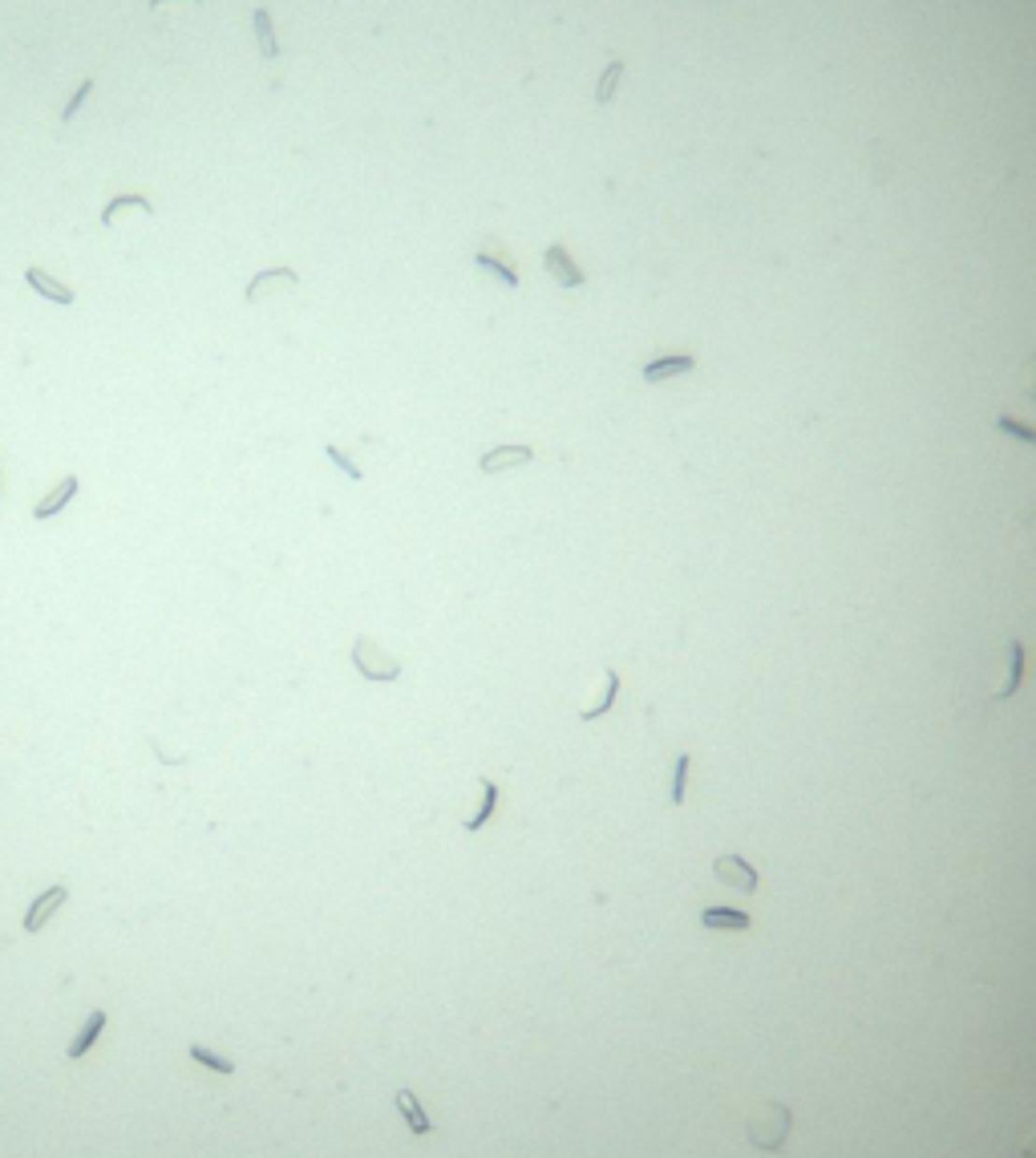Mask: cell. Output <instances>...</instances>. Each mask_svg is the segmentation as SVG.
<instances>
[{
	"instance_id": "1",
	"label": "cell",
	"mask_w": 1036,
	"mask_h": 1158,
	"mask_svg": "<svg viewBox=\"0 0 1036 1158\" xmlns=\"http://www.w3.org/2000/svg\"><path fill=\"white\" fill-rule=\"evenodd\" d=\"M789 1126H794L789 1106L770 1098L745 1118V1138H749V1147H758V1151H782L786 1138H789Z\"/></svg>"
},
{
	"instance_id": "2",
	"label": "cell",
	"mask_w": 1036,
	"mask_h": 1158,
	"mask_svg": "<svg viewBox=\"0 0 1036 1158\" xmlns=\"http://www.w3.org/2000/svg\"><path fill=\"white\" fill-rule=\"evenodd\" d=\"M352 668H357L364 680H397L401 677V661L393 652H385L381 644L369 640V636L352 640Z\"/></svg>"
},
{
	"instance_id": "3",
	"label": "cell",
	"mask_w": 1036,
	"mask_h": 1158,
	"mask_svg": "<svg viewBox=\"0 0 1036 1158\" xmlns=\"http://www.w3.org/2000/svg\"><path fill=\"white\" fill-rule=\"evenodd\" d=\"M713 875H717V883L733 887V892H741V895H753L761 887V875H758V867H753L745 855H717L713 859Z\"/></svg>"
},
{
	"instance_id": "4",
	"label": "cell",
	"mask_w": 1036,
	"mask_h": 1158,
	"mask_svg": "<svg viewBox=\"0 0 1036 1158\" xmlns=\"http://www.w3.org/2000/svg\"><path fill=\"white\" fill-rule=\"evenodd\" d=\"M61 904H69V887H65V883H53L49 892H41V895H36L33 904H29V911H24V920H21V928L29 932V936H36V932H41L45 923L61 911Z\"/></svg>"
},
{
	"instance_id": "5",
	"label": "cell",
	"mask_w": 1036,
	"mask_h": 1158,
	"mask_svg": "<svg viewBox=\"0 0 1036 1158\" xmlns=\"http://www.w3.org/2000/svg\"><path fill=\"white\" fill-rule=\"evenodd\" d=\"M543 264H546V272L555 276L559 288H583V284H588V272L575 264V255H571L563 243H551V248L543 251Z\"/></svg>"
},
{
	"instance_id": "6",
	"label": "cell",
	"mask_w": 1036,
	"mask_h": 1158,
	"mask_svg": "<svg viewBox=\"0 0 1036 1158\" xmlns=\"http://www.w3.org/2000/svg\"><path fill=\"white\" fill-rule=\"evenodd\" d=\"M78 491H81V479H78V474H65V479H61V482L53 486V491H45V494L33 503V519H41V522H45V519L61 515V510H65V507L73 503V498H78Z\"/></svg>"
},
{
	"instance_id": "7",
	"label": "cell",
	"mask_w": 1036,
	"mask_h": 1158,
	"mask_svg": "<svg viewBox=\"0 0 1036 1158\" xmlns=\"http://www.w3.org/2000/svg\"><path fill=\"white\" fill-rule=\"evenodd\" d=\"M531 462H534V446H494L482 454L478 470L482 474H506V470L531 466Z\"/></svg>"
},
{
	"instance_id": "8",
	"label": "cell",
	"mask_w": 1036,
	"mask_h": 1158,
	"mask_svg": "<svg viewBox=\"0 0 1036 1158\" xmlns=\"http://www.w3.org/2000/svg\"><path fill=\"white\" fill-rule=\"evenodd\" d=\"M474 267H482V272H490L494 279H503V288H518V267L498 243H486V248L474 251Z\"/></svg>"
},
{
	"instance_id": "9",
	"label": "cell",
	"mask_w": 1036,
	"mask_h": 1158,
	"mask_svg": "<svg viewBox=\"0 0 1036 1158\" xmlns=\"http://www.w3.org/2000/svg\"><path fill=\"white\" fill-rule=\"evenodd\" d=\"M692 369H697V357H692V352H664V357H656V361L644 365V381H648V385H664V381H673V377H680V373H692Z\"/></svg>"
},
{
	"instance_id": "10",
	"label": "cell",
	"mask_w": 1036,
	"mask_h": 1158,
	"mask_svg": "<svg viewBox=\"0 0 1036 1158\" xmlns=\"http://www.w3.org/2000/svg\"><path fill=\"white\" fill-rule=\"evenodd\" d=\"M276 288H300V276L291 272V267H267V272H260V276L251 279V284H248V292H243V296H248V300L255 304V300L272 296Z\"/></svg>"
},
{
	"instance_id": "11",
	"label": "cell",
	"mask_w": 1036,
	"mask_h": 1158,
	"mask_svg": "<svg viewBox=\"0 0 1036 1158\" xmlns=\"http://www.w3.org/2000/svg\"><path fill=\"white\" fill-rule=\"evenodd\" d=\"M24 284H29L36 296H45V300H53V304H73L78 296H73V288L69 284H61V279H53L45 272V267H29L24 272Z\"/></svg>"
},
{
	"instance_id": "12",
	"label": "cell",
	"mask_w": 1036,
	"mask_h": 1158,
	"mask_svg": "<svg viewBox=\"0 0 1036 1158\" xmlns=\"http://www.w3.org/2000/svg\"><path fill=\"white\" fill-rule=\"evenodd\" d=\"M701 923L709 932H749V911L741 908H704L701 911Z\"/></svg>"
},
{
	"instance_id": "13",
	"label": "cell",
	"mask_w": 1036,
	"mask_h": 1158,
	"mask_svg": "<svg viewBox=\"0 0 1036 1158\" xmlns=\"http://www.w3.org/2000/svg\"><path fill=\"white\" fill-rule=\"evenodd\" d=\"M478 790H482V802H478V810H474L470 819L461 822V831H470V835H474V831H482V826L490 822V814L498 810V798H503V790H498V782H494V778H478Z\"/></svg>"
},
{
	"instance_id": "14",
	"label": "cell",
	"mask_w": 1036,
	"mask_h": 1158,
	"mask_svg": "<svg viewBox=\"0 0 1036 1158\" xmlns=\"http://www.w3.org/2000/svg\"><path fill=\"white\" fill-rule=\"evenodd\" d=\"M121 211H142V215H154V203L146 199L142 191H130V194H114L106 207H102V227H114Z\"/></svg>"
},
{
	"instance_id": "15",
	"label": "cell",
	"mask_w": 1036,
	"mask_h": 1158,
	"mask_svg": "<svg viewBox=\"0 0 1036 1158\" xmlns=\"http://www.w3.org/2000/svg\"><path fill=\"white\" fill-rule=\"evenodd\" d=\"M616 697H619V673L616 668H603V693L588 705V709H579V722H600V717H607Z\"/></svg>"
},
{
	"instance_id": "16",
	"label": "cell",
	"mask_w": 1036,
	"mask_h": 1158,
	"mask_svg": "<svg viewBox=\"0 0 1036 1158\" xmlns=\"http://www.w3.org/2000/svg\"><path fill=\"white\" fill-rule=\"evenodd\" d=\"M397 1110H401V1118H405V1126H409L418 1138L433 1135V1122H430V1118H425V1110H421V1102H418V1094H413V1090H397Z\"/></svg>"
},
{
	"instance_id": "17",
	"label": "cell",
	"mask_w": 1036,
	"mask_h": 1158,
	"mask_svg": "<svg viewBox=\"0 0 1036 1158\" xmlns=\"http://www.w3.org/2000/svg\"><path fill=\"white\" fill-rule=\"evenodd\" d=\"M102 1029H106V1013H102V1008H97V1013L85 1017V1025L78 1029V1037L69 1041V1057H73V1062H81V1057L93 1050V1041L102 1037Z\"/></svg>"
},
{
	"instance_id": "18",
	"label": "cell",
	"mask_w": 1036,
	"mask_h": 1158,
	"mask_svg": "<svg viewBox=\"0 0 1036 1158\" xmlns=\"http://www.w3.org/2000/svg\"><path fill=\"white\" fill-rule=\"evenodd\" d=\"M1008 656H1013V661H1008V685H1004L1001 693H996V701L1016 697L1020 685H1025V661H1029V649H1025V644H1020V640H1013V644H1008Z\"/></svg>"
},
{
	"instance_id": "19",
	"label": "cell",
	"mask_w": 1036,
	"mask_h": 1158,
	"mask_svg": "<svg viewBox=\"0 0 1036 1158\" xmlns=\"http://www.w3.org/2000/svg\"><path fill=\"white\" fill-rule=\"evenodd\" d=\"M624 73H628V61H624V57H612V61H607V69L600 73V85H595V106H607V102H612Z\"/></svg>"
},
{
	"instance_id": "20",
	"label": "cell",
	"mask_w": 1036,
	"mask_h": 1158,
	"mask_svg": "<svg viewBox=\"0 0 1036 1158\" xmlns=\"http://www.w3.org/2000/svg\"><path fill=\"white\" fill-rule=\"evenodd\" d=\"M251 24H255V41H260V53L267 61L279 57V45H276V29H272V12L267 8H255L251 12Z\"/></svg>"
},
{
	"instance_id": "21",
	"label": "cell",
	"mask_w": 1036,
	"mask_h": 1158,
	"mask_svg": "<svg viewBox=\"0 0 1036 1158\" xmlns=\"http://www.w3.org/2000/svg\"><path fill=\"white\" fill-rule=\"evenodd\" d=\"M191 1062H199L203 1069H211V1074H223V1078L235 1074V1062H231V1057H223V1053H215V1050H206V1045H191Z\"/></svg>"
},
{
	"instance_id": "22",
	"label": "cell",
	"mask_w": 1036,
	"mask_h": 1158,
	"mask_svg": "<svg viewBox=\"0 0 1036 1158\" xmlns=\"http://www.w3.org/2000/svg\"><path fill=\"white\" fill-rule=\"evenodd\" d=\"M996 430L1008 434V437H1016V442H1025V446H1036V425L1013 418V413H996Z\"/></svg>"
},
{
	"instance_id": "23",
	"label": "cell",
	"mask_w": 1036,
	"mask_h": 1158,
	"mask_svg": "<svg viewBox=\"0 0 1036 1158\" xmlns=\"http://www.w3.org/2000/svg\"><path fill=\"white\" fill-rule=\"evenodd\" d=\"M688 770H692V758H688V753H676V762H673V790H668L673 807H680V802H685V790H688Z\"/></svg>"
},
{
	"instance_id": "24",
	"label": "cell",
	"mask_w": 1036,
	"mask_h": 1158,
	"mask_svg": "<svg viewBox=\"0 0 1036 1158\" xmlns=\"http://www.w3.org/2000/svg\"><path fill=\"white\" fill-rule=\"evenodd\" d=\"M90 93H93V78H85V81L78 85V90H73V97L65 102V109H61V126H69V122L78 118V109H81L85 102H90Z\"/></svg>"
},
{
	"instance_id": "25",
	"label": "cell",
	"mask_w": 1036,
	"mask_h": 1158,
	"mask_svg": "<svg viewBox=\"0 0 1036 1158\" xmlns=\"http://www.w3.org/2000/svg\"><path fill=\"white\" fill-rule=\"evenodd\" d=\"M324 458L333 462V466H340V470H345L352 482H361V479H364V470H361L357 462H352V458H348V454H345V450H340V446H324Z\"/></svg>"
},
{
	"instance_id": "26",
	"label": "cell",
	"mask_w": 1036,
	"mask_h": 1158,
	"mask_svg": "<svg viewBox=\"0 0 1036 1158\" xmlns=\"http://www.w3.org/2000/svg\"><path fill=\"white\" fill-rule=\"evenodd\" d=\"M163 5H175V0H150V8H163ZM187 5H203V0H187Z\"/></svg>"
},
{
	"instance_id": "27",
	"label": "cell",
	"mask_w": 1036,
	"mask_h": 1158,
	"mask_svg": "<svg viewBox=\"0 0 1036 1158\" xmlns=\"http://www.w3.org/2000/svg\"><path fill=\"white\" fill-rule=\"evenodd\" d=\"M1032 401H1036V389H1032Z\"/></svg>"
},
{
	"instance_id": "28",
	"label": "cell",
	"mask_w": 1036,
	"mask_h": 1158,
	"mask_svg": "<svg viewBox=\"0 0 1036 1158\" xmlns=\"http://www.w3.org/2000/svg\"><path fill=\"white\" fill-rule=\"evenodd\" d=\"M0 491H5V482H0Z\"/></svg>"
}]
</instances>
